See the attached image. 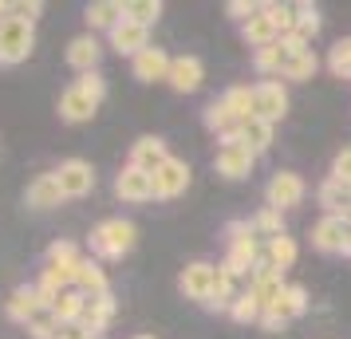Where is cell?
<instances>
[{
	"label": "cell",
	"mask_w": 351,
	"mask_h": 339,
	"mask_svg": "<svg viewBox=\"0 0 351 339\" xmlns=\"http://www.w3.org/2000/svg\"><path fill=\"white\" fill-rule=\"evenodd\" d=\"M304 312H308V292H304L300 284H288V288L276 296V304L265 307L261 327H265V331H280L288 320H296V316H304Z\"/></svg>",
	"instance_id": "obj_5"
},
{
	"label": "cell",
	"mask_w": 351,
	"mask_h": 339,
	"mask_svg": "<svg viewBox=\"0 0 351 339\" xmlns=\"http://www.w3.org/2000/svg\"><path fill=\"white\" fill-rule=\"evenodd\" d=\"M95 111H99V103L83 91L80 83L64 87V95H60V118L64 123H87V118H95Z\"/></svg>",
	"instance_id": "obj_14"
},
{
	"label": "cell",
	"mask_w": 351,
	"mask_h": 339,
	"mask_svg": "<svg viewBox=\"0 0 351 339\" xmlns=\"http://www.w3.org/2000/svg\"><path fill=\"white\" fill-rule=\"evenodd\" d=\"M332 178H335V181H343V186H351V146H343V150L335 154V162H332Z\"/></svg>",
	"instance_id": "obj_42"
},
{
	"label": "cell",
	"mask_w": 351,
	"mask_h": 339,
	"mask_svg": "<svg viewBox=\"0 0 351 339\" xmlns=\"http://www.w3.org/2000/svg\"><path fill=\"white\" fill-rule=\"evenodd\" d=\"M229 316H233L237 323H261V316H265V304H261V300H256L253 292L245 288V292L237 296V300H233Z\"/></svg>",
	"instance_id": "obj_30"
},
{
	"label": "cell",
	"mask_w": 351,
	"mask_h": 339,
	"mask_svg": "<svg viewBox=\"0 0 351 339\" xmlns=\"http://www.w3.org/2000/svg\"><path fill=\"white\" fill-rule=\"evenodd\" d=\"M51 174H56V181H60L64 197H87L91 190H95V170H91V162H83V158L60 162V170H51Z\"/></svg>",
	"instance_id": "obj_10"
},
{
	"label": "cell",
	"mask_w": 351,
	"mask_h": 339,
	"mask_svg": "<svg viewBox=\"0 0 351 339\" xmlns=\"http://www.w3.org/2000/svg\"><path fill=\"white\" fill-rule=\"evenodd\" d=\"M60 201H64V190H60L56 174H40V178L24 190V205H28V210H56Z\"/></svg>",
	"instance_id": "obj_21"
},
{
	"label": "cell",
	"mask_w": 351,
	"mask_h": 339,
	"mask_svg": "<svg viewBox=\"0 0 351 339\" xmlns=\"http://www.w3.org/2000/svg\"><path fill=\"white\" fill-rule=\"evenodd\" d=\"M99 55H103V44H99L91 32L75 36V40L67 44V64L75 67L80 75H87V71H99Z\"/></svg>",
	"instance_id": "obj_20"
},
{
	"label": "cell",
	"mask_w": 351,
	"mask_h": 339,
	"mask_svg": "<svg viewBox=\"0 0 351 339\" xmlns=\"http://www.w3.org/2000/svg\"><path fill=\"white\" fill-rule=\"evenodd\" d=\"M328 67H332L335 75L351 79V36H348V40H339V44L332 48V55H328Z\"/></svg>",
	"instance_id": "obj_38"
},
{
	"label": "cell",
	"mask_w": 351,
	"mask_h": 339,
	"mask_svg": "<svg viewBox=\"0 0 351 339\" xmlns=\"http://www.w3.org/2000/svg\"><path fill=\"white\" fill-rule=\"evenodd\" d=\"M304 194H308V186H304L300 174H292V170H276L272 181L265 186V197H269V210H292V205H300Z\"/></svg>",
	"instance_id": "obj_7"
},
{
	"label": "cell",
	"mask_w": 351,
	"mask_h": 339,
	"mask_svg": "<svg viewBox=\"0 0 351 339\" xmlns=\"http://www.w3.org/2000/svg\"><path fill=\"white\" fill-rule=\"evenodd\" d=\"M343 257H351V233H348V244H343Z\"/></svg>",
	"instance_id": "obj_45"
},
{
	"label": "cell",
	"mask_w": 351,
	"mask_h": 339,
	"mask_svg": "<svg viewBox=\"0 0 351 339\" xmlns=\"http://www.w3.org/2000/svg\"><path fill=\"white\" fill-rule=\"evenodd\" d=\"M225 12H229L233 20H241V24H249V20L261 12V4H253V0H229V4H225Z\"/></svg>",
	"instance_id": "obj_41"
},
{
	"label": "cell",
	"mask_w": 351,
	"mask_h": 339,
	"mask_svg": "<svg viewBox=\"0 0 351 339\" xmlns=\"http://www.w3.org/2000/svg\"><path fill=\"white\" fill-rule=\"evenodd\" d=\"M75 83H80L83 91H87V95L95 99V103H103V95H107V79H103L99 71H87V75H80Z\"/></svg>",
	"instance_id": "obj_40"
},
{
	"label": "cell",
	"mask_w": 351,
	"mask_h": 339,
	"mask_svg": "<svg viewBox=\"0 0 351 339\" xmlns=\"http://www.w3.org/2000/svg\"><path fill=\"white\" fill-rule=\"evenodd\" d=\"M4 312H8V320H12V323H24V327H28V320H32L36 312H44L40 296H36V284H20V288L8 296Z\"/></svg>",
	"instance_id": "obj_22"
},
{
	"label": "cell",
	"mask_w": 351,
	"mask_h": 339,
	"mask_svg": "<svg viewBox=\"0 0 351 339\" xmlns=\"http://www.w3.org/2000/svg\"><path fill=\"white\" fill-rule=\"evenodd\" d=\"M111 320H114V296L111 292H107V296H87V307H83V316H80L83 331L103 339V331H107Z\"/></svg>",
	"instance_id": "obj_16"
},
{
	"label": "cell",
	"mask_w": 351,
	"mask_h": 339,
	"mask_svg": "<svg viewBox=\"0 0 351 339\" xmlns=\"http://www.w3.org/2000/svg\"><path fill=\"white\" fill-rule=\"evenodd\" d=\"M316 71H319V60H316V51L308 48V51H300V55H296V60H292V64L285 67V75H280V79L304 83V79H312Z\"/></svg>",
	"instance_id": "obj_33"
},
{
	"label": "cell",
	"mask_w": 351,
	"mask_h": 339,
	"mask_svg": "<svg viewBox=\"0 0 351 339\" xmlns=\"http://www.w3.org/2000/svg\"><path fill=\"white\" fill-rule=\"evenodd\" d=\"M348 190H351V186H348Z\"/></svg>",
	"instance_id": "obj_48"
},
{
	"label": "cell",
	"mask_w": 351,
	"mask_h": 339,
	"mask_svg": "<svg viewBox=\"0 0 351 339\" xmlns=\"http://www.w3.org/2000/svg\"><path fill=\"white\" fill-rule=\"evenodd\" d=\"M237 296H241V292H237V276H229L221 268V273H217V288H213V296H209L206 307H213V312H229Z\"/></svg>",
	"instance_id": "obj_29"
},
{
	"label": "cell",
	"mask_w": 351,
	"mask_h": 339,
	"mask_svg": "<svg viewBox=\"0 0 351 339\" xmlns=\"http://www.w3.org/2000/svg\"><path fill=\"white\" fill-rule=\"evenodd\" d=\"M83 307H87V296H83L80 288H64L60 296H56V304H51L48 312L56 316V323H60V327H71V323H80Z\"/></svg>",
	"instance_id": "obj_25"
},
{
	"label": "cell",
	"mask_w": 351,
	"mask_h": 339,
	"mask_svg": "<svg viewBox=\"0 0 351 339\" xmlns=\"http://www.w3.org/2000/svg\"><path fill=\"white\" fill-rule=\"evenodd\" d=\"M8 16V4H4V0H0V20Z\"/></svg>",
	"instance_id": "obj_46"
},
{
	"label": "cell",
	"mask_w": 351,
	"mask_h": 339,
	"mask_svg": "<svg viewBox=\"0 0 351 339\" xmlns=\"http://www.w3.org/2000/svg\"><path fill=\"white\" fill-rule=\"evenodd\" d=\"M217 273H221V264H209V260H193L182 268L178 276V288L186 300H197V304H209V296L217 288Z\"/></svg>",
	"instance_id": "obj_4"
},
{
	"label": "cell",
	"mask_w": 351,
	"mask_h": 339,
	"mask_svg": "<svg viewBox=\"0 0 351 339\" xmlns=\"http://www.w3.org/2000/svg\"><path fill=\"white\" fill-rule=\"evenodd\" d=\"M316 32H319V8L316 4H296V32L292 36H300V40H316Z\"/></svg>",
	"instance_id": "obj_34"
},
{
	"label": "cell",
	"mask_w": 351,
	"mask_h": 339,
	"mask_svg": "<svg viewBox=\"0 0 351 339\" xmlns=\"http://www.w3.org/2000/svg\"><path fill=\"white\" fill-rule=\"evenodd\" d=\"M225 237H229V257H225V273L229 276H253V268L261 264V244H256L253 221H229L225 225Z\"/></svg>",
	"instance_id": "obj_1"
},
{
	"label": "cell",
	"mask_w": 351,
	"mask_h": 339,
	"mask_svg": "<svg viewBox=\"0 0 351 339\" xmlns=\"http://www.w3.org/2000/svg\"><path fill=\"white\" fill-rule=\"evenodd\" d=\"M28 336H32V339H56V336H60V323H56V316H51L48 307H44V312H36L32 320H28Z\"/></svg>",
	"instance_id": "obj_37"
},
{
	"label": "cell",
	"mask_w": 351,
	"mask_h": 339,
	"mask_svg": "<svg viewBox=\"0 0 351 339\" xmlns=\"http://www.w3.org/2000/svg\"><path fill=\"white\" fill-rule=\"evenodd\" d=\"M288 111V91L280 79H261L253 83V118H265V123H280Z\"/></svg>",
	"instance_id": "obj_6"
},
{
	"label": "cell",
	"mask_w": 351,
	"mask_h": 339,
	"mask_svg": "<svg viewBox=\"0 0 351 339\" xmlns=\"http://www.w3.org/2000/svg\"><path fill=\"white\" fill-rule=\"evenodd\" d=\"M241 36H245V44L249 48H272L276 40H280V32H276V24L269 20V12H265V4H261V12H256L249 24H241Z\"/></svg>",
	"instance_id": "obj_23"
},
{
	"label": "cell",
	"mask_w": 351,
	"mask_h": 339,
	"mask_svg": "<svg viewBox=\"0 0 351 339\" xmlns=\"http://www.w3.org/2000/svg\"><path fill=\"white\" fill-rule=\"evenodd\" d=\"M158 16H162L158 0H127V20H134V24L150 28V24H158Z\"/></svg>",
	"instance_id": "obj_35"
},
{
	"label": "cell",
	"mask_w": 351,
	"mask_h": 339,
	"mask_svg": "<svg viewBox=\"0 0 351 339\" xmlns=\"http://www.w3.org/2000/svg\"><path fill=\"white\" fill-rule=\"evenodd\" d=\"M134 339H154V336H134Z\"/></svg>",
	"instance_id": "obj_47"
},
{
	"label": "cell",
	"mask_w": 351,
	"mask_h": 339,
	"mask_svg": "<svg viewBox=\"0 0 351 339\" xmlns=\"http://www.w3.org/2000/svg\"><path fill=\"white\" fill-rule=\"evenodd\" d=\"M253 166H256V154H253L245 142H225V146H217L213 170H217L221 178L241 181V178H249V174H253Z\"/></svg>",
	"instance_id": "obj_8"
},
{
	"label": "cell",
	"mask_w": 351,
	"mask_h": 339,
	"mask_svg": "<svg viewBox=\"0 0 351 339\" xmlns=\"http://www.w3.org/2000/svg\"><path fill=\"white\" fill-rule=\"evenodd\" d=\"M202 79H206V64H202L197 55H174V60H170V75H166V83H170L174 91L190 95V91L202 87Z\"/></svg>",
	"instance_id": "obj_13"
},
{
	"label": "cell",
	"mask_w": 351,
	"mask_h": 339,
	"mask_svg": "<svg viewBox=\"0 0 351 339\" xmlns=\"http://www.w3.org/2000/svg\"><path fill=\"white\" fill-rule=\"evenodd\" d=\"M56 339H99V336H87L80 323H71V327H60V336Z\"/></svg>",
	"instance_id": "obj_44"
},
{
	"label": "cell",
	"mask_w": 351,
	"mask_h": 339,
	"mask_svg": "<svg viewBox=\"0 0 351 339\" xmlns=\"http://www.w3.org/2000/svg\"><path fill=\"white\" fill-rule=\"evenodd\" d=\"M316 197H319V205L328 210V217H348L351 213V190L343 186V181H335V178L319 181Z\"/></svg>",
	"instance_id": "obj_24"
},
{
	"label": "cell",
	"mask_w": 351,
	"mask_h": 339,
	"mask_svg": "<svg viewBox=\"0 0 351 339\" xmlns=\"http://www.w3.org/2000/svg\"><path fill=\"white\" fill-rule=\"evenodd\" d=\"M296 253H300L296 241L285 233V237H272V241L265 244V253H261V257H265V264H272V268H280V273H285V268L296 264Z\"/></svg>",
	"instance_id": "obj_27"
},
{
	"label": "cell",
	"mask_w": 351,
	"mask_h": 339,
	"mask_svg": "<svg viewBox=\"0 0 351 339\" xmlns=\"http://www.w3.org/2000/svg\"><path fill=\"white\" fill-rule=\"evenodd\" d=\"M111 48L119 51V55H138V51L150 48V28H143V24H134V20L123 16V24L111 32Z\"/></svg>",
	"instance_id": "obj_17"
},
{
	"label": "cell",
	"mask_w": 351,
	"mask_h": 339,
	"mask_svg": "<svg viewBox=\"0 0 351 339\" xmlns=\"http://www.w3.org/2000/svg\"><path fill=\"white\" fill-rule=\"evenodd\" d=\"M221 103L229 107L233 118H241V123L253 118V87H229V91L221 95Z\"/></svg>",
	"instance_id": "obj_31"
},
{
	"label": "cell",
	"mask_w": 351,
	"mask_h": 339,
	"mask_svg": "<svg viewBox=\"0 0 351 339\" xmlns=\"http://www.w3.org/2000/svg\"><path fill=\"white\" fill-rule=\"evenodd\" d=\"M265 12H269V20L276 24L280 36L296 32V4H265Z\"/></svg>",
	"instance_id": "obj_36"
},
{
	"label": "cell",
	"mask_w": 351,
	"mask_h": 339,
	"mask_svg": "<svg viewBox=\"0 0 351 339\" xmlns=\"http://www.w3.org/2000/svg\"><path fill=\"white\" fill-rule=\"evenodd\" d=\"M36 48V28L28 20L4 16L0 20V67H16L24 64Z\"/></svg>",
	"instance_id": "obj_3"
},
{
	"label": "cell",
	"mask_w": 351,
	"mask_h": 339,
	"mask_svg": "<svg viewBox=\"0 0 351 339\" xmlns=\"http://www.w3.org/2000/svg\"><path fill=\"white\" fill-rule=\"evenodd\" d=\"M123 16H127V4L123 0H95V4H87V28H91V36L95 32L111 36L123 24Z\"/></svg>",
	"instance_id": "obj_19"
},
{
	"label": "cell",
	"mask_w": 351,
	"mask_h": 339,
	"mask_svg": "<svg viewBox=\"0 0 351 339\" xmlns=\"http://www.w3.org/2000/svg\"><path fill=\"white\" fill-rule=\"evenodd\" d=\"M186 190H190V166L170 154V158L154 170V197H158V201H174V197L186 194Z\"/></svg>",
	"instance_id": "obj_9"
},
{
	"label": "cell",
	"mask_w": 351,
	"mask_h": 339,
	"mask_svg": "<svg viewBox=\"0 0 351 339\" xmlns=\"http://www.w3.org/2000/svg\"><path fill=\"white\" fill-rule=\"evenodd\" d=\"M348 233H351V217H319L316 229H312V244L319 253H343L348 244Z\"/></svg>",
	"instance_id": "obj_12"
},
{
	"label": "cell",
	"mask_w": 351,
	"mask_h": 339,
	"mask_svg": "<svg viewBox=\"0 0 351 339\" xmlns=\"http://www.w3.org/2000/svg\"><path fill=\"white\" fill-rule=\"evenodd\" d=\"M75 288L83 292V296H107V273H103V264L91 257L80 260V273H75Z\"/></svg>",
	"instance_id": "obj_26"
},
{
	"label": "cell",
	"mask_w": 351,
	"mask_h": 339,
	"mask_svg": "<svg viewBox=\"0 0 351 339\" xmlns=\"http://www.w3.org/2000/svg\"><path fill=\"white\" fill-rule=\"evenodd\" d=\"M170 60H174V55H166L162 48H146L130 60V71H134L138 83H158V79L170 75Z\"/></svg>",
	"instance_id": "obj_15"
},
{
	"label": "cell",
	"mask_w": 351,
	"mask_h": 339,
	"mask_svg": "<svg viewBox=\"0 0 351 339\" xmlns=\"http://www.w3.org/2000/svg\"><path fill=\"white\" fill-rule=\"evenodd\" d=\"M134 241H138V229H134V221H127V217H107V221H99V225L91 229V253H95L99 260L127 257L130 249H134Z\"/></svg>",
	"instance_id": "obj_2"
},
{
	"label": "cell",
	"mask_w": 351,
	"mask_h": 339,
	"mask_svg": "<svg viewBox=\"0 0 351 339\" xmlns=\"http://www.w3.org/2000/svg\"><path fill=\"white\" fill-rule=\"evenodd\" d=\"M241 142L249 146L253 154H265L272 146V123H265V118H245L241 123Z\"/></svg>",
	"instance_id": "obj_28"
},
{
	"label": "cell",
	"mask_w": 351,
	"mask_h": 339,
	"mask_svg": "<svg viewBox=\"0 0 351 339\" xmlns=\"http://www.w3.org/2000/svg\"><path fill=\"white\" fill-rule=\"evenodd\" d=\"M80 249H75V244L71 241H56L48 249V264H80Z\"/></svg>",
	"instance_id": "obj_39"
},
{
	"label": "cell",
	"mask_w": 351,
	"mask_h": 339,
	"mask_svg": "<svg viewBox=\"0 0 351 339\" xmlns=\"http://www.w3.org/2000/svg\"><path fill=\"white\" fill-rule=\"evenodd\" d=\"M166 158H170V150H166V138H158V134H143L130 146V166H138L146 174H154Z\"/></svg>",
	"instance_id": "obj_18"
},
{
	"label": "cell",
	"mask_w": 351,
	"mask_h": 339,
	"mask_svg": "<svg viewBox=\"0 0 351 339\" xmlns=\"http://www.w3.org/2000/svg\"><path fill=\"white\" fill-rule=\"evenodd\" d=\"M114 194L123 197V201H130V205H138V201H150L154 197V174H146V170H138V166H123L119 170V178H114Z\"/></svg>",
	"instance_id": "obj_11"
},
{
	"label": "cell",
	"mask_w": 351,
	"mask_h": 339,
	"mask_svg": "<svg viewBox=\"0 0 351 339\" xmlns=\"http://www.w3.org/2000/svg\"><path fill=\"white\" fill-rule=\"evenodd\" d=\"M40 12H44V4H40V0H32V4H28V0H20V4H8V16L28 20V24H32V20L40 16Z\"/></svg>",
	"instance_id": "obj_43"
},
{
	"label": "cell",
	"mask_w": 351,
	"mask_h": 339,
	"mask_svg": "<svg viewBox=\"0 0 351 339\" xmlns=\"http://www.w3.org/2000/svg\"><path fill=\"white\" fill-rule=\"evenodd\" d=\"M253 233L256 237H265V241H272V237H285V217H280V210H265L253 217Z\"/></svg>",
	"instance_id": "obj_32"
}]
</instances>
